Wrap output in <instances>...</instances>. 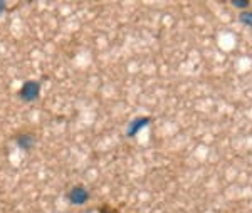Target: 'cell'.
I'll return each mask as SVG.
<instances>
[{
  "label": "cell",
  "instance_id": "obj_3",
  "mask_svg": "<svg viewBox=\"0 0 252 213\" xmlns=\"http://www.w3.org/2000/svg\"><path fill=\"white\" fill-rule=\"evenodd\" d=\"M152 122V118L150 116H138L135 118L131 122L128 124V128H126V136L128 138H133V136H136L140 131H143L146 126Z\"/></svg>",
  "mask_w": 252,
  "mask_h": 213
},
{
  "label": "cell",
  "instance_id": "obj_7",
  "mask_svg": "<svg viewBox=\"0 0 252 213\" xmlns=\"http://www.w3.org/2000/svg\"><path fill=\"white\" fill-rule=\"evenodd\" d=\"M5 9H7V3H5V2H2V0H0V15H2L3 12H5Z\"/></svg>",
  "mask_w": 252,
  "mask_h": 213
},
{
  "label": "cell",
  "instance_id": "obj_5",
  "mask_svg": "<svg viewBox=\"0 0 252 213\" xmlns=\"http://www.w3.org/2000/svg\"><path fill=\"white\" fill-rule=\"evenodd\" d=\"M239 20H241V22L246 27H251L252 29V10L241 12V14H239Z\"/></svg>",
  "mask_w": 252,
  "mask_h": 213
},
{
  "label": "cell",
  "instance_id": "obj_1",
  "mask_svg": "<svg viewBox=\"0 0 252 213\" xmlns=\"http://www.w3.org/2000/svg\"><path fill=\"white\" fill-rule=\"evenodd\" d=\"M40 96V83L37 81H27L19 89V97L24 102H34L37 101Z\"/></svg>",
  "mask_w": 252,
  "mask_h": 213
},
{
  "label": "cell",
  "instance_id": "obj_2",
  "mask_svg": "<svg viewBox=\"0 0 252 213\" xmlns=\"http://www.w3.org/2000/svg\"><path fill=\"white\" fill-rule=\"evenodd\" d=\"M89 198H91V195H89L88 188L83 185H76L67 191V200L72 205H84L89 202Z\"/></svg>",
  "mask_w": 252,
  "mask_h": 213
},
{
  "label": "cell",
  "instance_id": "obj_4",
  "mask_svg": "<svg viewBox=\"0 0 252 213\" xmlns=\"http://www.w3.org/2000/svg\"><path fill=\"white\" fill-rule=\"evenodd\" d=\"M15 143L19 145L20 150L24 151H32V148L35 146V136L32 133H29V131H22V133L15 134Z\"/></svg>",
  "mask_w": 252,
  "mask_h": 213
},
{
  "label": "cell",
  "instance_id": "obj_6",
  "mask_svg": "<svg viewBox=\"0 0 252 213\" xmlns=\"http://www.w3.org/2000/svg\"><path fill=\"white\" fill-rule=\"evenodd\" d=\"M230 5H232L234 9L241 10V12H246L247 9H249L251 2H249V0H232V2H230Z\"/></svg>",
  "mask_w": 252,
  "mask_h": 213
}]
</instances>
